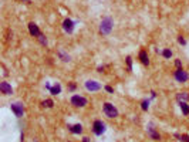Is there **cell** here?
Returning <instances> with one entry per match:
<instances>
[{"instance_id":"obj_16","label":"cell","mask_w":189,"mask_h":142,"mask_svg":"<svg viewBox=\"0 0 189 142\" xmlns=\"http://www.w3.org/2000/svg\"><path fill=\"white\" fill-rule=\"evenodd\" d=\"M179 108H181V111H182V114L185 115V117H188L189 115V105L188 102H178Z\"/></svg>"},{"instance_id":"obj_29","label":"cell","mask_w":189,"mask_h":142,"mask_svg":"<svg viewBox=\"0 0 189 142\" xmlns=\"http://www.w3.org/2000/svg\"><path fill=\"white\" fill-rule=\"evenodd\" d=\"M173 136H175L178 141H181V136H182V135H181V134H178V132H173Z\"/></svg>"},{"instance_id":"obj_7","label":"cell","mask_w":189,"mask_h":142,"mask_svg":"<svg viewBox=\"0 0 189 142\" xmlns=\"http://www.w3.org/2000/svg\"><path fill=\"white\" fill-rule=\"evenodd\" d=\"M84 88L90 92H97L102 88V85H101V82H98L97 80H87V81L84 82Z\"/></svg>"},{"instance_id":"obj_12","label":"cell","mask_w":189,"mask_h":142,"mask_svg":"<svg viewBox=\"0 0 189 142\" xmlns=\"http://www.w3.org/2000/svg\"><path fill=\"white\" fill-rule=\"evenodd\" d=\"M138 60H139V63H141L142 65L148 67V65H149V55H148V53H146V50L139 51V53H138Z\"/></svg>"},{"instance_id":"obj_10","label":"cell","mask_w":189,"mask_h":142,"mask_svg":"<svg viewBox=\"0 0 189 142\" xmlns=\"http://www.w3.org/2000/svg\"><path fill=\"white\" fill-rule=\"evenodd\" d=\"M0 92L3 95H11L13 94V87L10 85V82L2 81L0 82Z\"/></svg>"},{"instance_id":"obj_24","label":"cell","mask_w":189,"mask_h":142,"mask_svg":"<svg viewBox=\"0 0 189 142\" xmlns=\"http://www.w3.org/2000/svg\"><path fill=\"white\" fill-rule=\"evenodd\" d=\"M176 41H178V43L181 44V46H186V40H185V37H183V36H181V34H179L178 37H176Z\"/></svg>"},{"instance_id":"obj_11","label":"cell","mask_w":189,"mask_h":142,"mask_svg":"<svg viewBox=\"0 0 189 142\" xmlns=\"http://www.w3.org/2000/svg\"><path fill=\"white\" fill-rule=\"evenodd\" d=\"M27 29H29V33L33 36V37H38L41 34L40 29H38V26L36 23H33V21H30V23L27 24Z\"/></svg>"},{"instance_id":"obj_27","label":"cell","mask_w":189,"mask_h":142,"mask_svg":"<svg viewBox=\"0 0 189 142\" xmlns=\"http://www.w3.org/2000/svg\"><path fill=\"white\" fill-rule=\"evenodd\" d=\"M181 142H189V135H188V134H182V136H181Z\"/></svg>"},{"instance_id":"obj_13","label":"cell","mask_w":189,"mask_h":142,"mask_svg":"<svg viewBox=\"0 0 189 142\" xmlns=\"http://www.w3.org/2000/svg\"><path fill=\"white\" fill-rule=\"evenodd\" d=\"M67 128H68V131H70L71 134H74V135H81L83 131H84V128H83L81 124H74V125H70V124H68Z\"/></svg>"},{"instance_id":"obj_26","label":"cell","mask_w":189,"mask_h":142,"mask_svg":"<svg viewBox=\"0 0 189 142\" xmlns=\"http://www.w3.org/2000/svg\"><path fill=\"white\" fill-rule=\"evenodd\" d=\"M104 90L108 92V94H114V88H112L111 85H105V87H104Z\"/></svg>"},{"instance_id":"obj_5","label":"cell","mask_w":189,"mask_h":142,"mask_svg":"<svg viewBox=\"0 0 189 142\" xmlns=\"http://www.w3.org/2000/svg\"><path fill=\"white\" fill-rule=\"evenodd\" d=\"M146 135L152 139V141H161V134L158 132V129L155 128L154 122H149L146 125Z\"/></svg>"},{"instance_id":"obj_31","label":"cell","mask_w":189,"mask_h":142,"mask_svg":"<svg viewBox=\"0 0 189 142\" xmlns=\"http://www.w3.org/2000/svg\"><path fill=\"white\" fill-rule=\"evenodd\" d=\"M51 87H53V85H50V82H46V90H48V91H50Z\"/></svg>"},{"instance_id":"obj_19","label":"cell","mask_w":189,"mask_h":142,"mask_svg":"<svg viewBox=\"0 0 189 142\" xmlns=\"http://www.w3.org/2000/svg\"><path fill=\"white\" fill-rule=\"evenodd\" d=\"M162 57L164 58H166V60H169V58L172 57L173 55V53H172V50H171V48H164V50H162Z\"/></svg>"},{"instance_id":"obj_28","label":"cell","mask_w":189,"mask_h":142,"mask_svg":"<svg viewBox=\"0 0 189 142\" xmlns=\"http://www.w3.org/2000/svg\"><path fill=\"white\" fill-rule=\"evenodd\" d=\"M104 70H105L104 65H98V67H97V71H98V73H104Z\"/></svg>"},{"instance_id":"obj_4","label":"cell","mask_w":189,"mask_h":142,"mask_svg":"<svg viewBox=\"0 0 189 142\" xmlns=\"http://www.w3.org/2000/svg\"><path fill=\"white\" fill-rule=\"evenodd\" d=\"M92 134H94L95 136H101L102 134H105V131H107V125H105V122L101 121V119H95L94 122H92Z\"/></svg>"},{"instance_id":"obj_21","label":"cell","mask_w":189,"mask_h":142,"mask_svg":"<svg viewBox=\"0 0 189 142\" xmlns=\"http://www.w3.org/2000/svg\"><path fill=\"white\" fill-rule=\"evenodd\" d=\"M37 40H38V43H40L41 46H47V43H48V41H47V37H46V34H43V33H41L40 36L37 37Z\"/></svg>"},{"instance_id":"obj_17","label":"cell","mask_w":189,"mask_h":142,"mask_svg":"<svg viewBox=\"0 0 189 142\" xmlns=\"http://www.w3.org/2000/svg\"><path fill=\"white\" fill-rule=\"evenodd\" d=\"M60 92H61V84H60V82H56V84L51 87L50 94H51V95H58Z\"/></svg>"},{"instance_id":"obj_9","label":"cell","mask_w":189,"mask_h":142,"mask_svg":"<svg viewBox=\"0 0 189 142\" xmlns=\"http://www.w3.org/2000/svg\"><path fill=\"white\" fill-rule=\"evenodd\" d=\"M75 24H77V21H73L71 19H64V21H63V30L65 31L67 34H73L74 33V29H75Z\"/></svg>"},{"instance_id":"obj_30","label":"cell","mask_w":189,"mask_h":142,"mask_svg":"<svg viewBox=\"0 0 189 142\" xmlns=\"http://www.w3.org/2000/svg\"><path fill=\"white\" fill-rule=\"evenodd\" d=\"M81 142H91V141H90V138H88V136H84V138L81 139Z\"/></svg>"},{"instance_id":"obj_8","label":"cell","mask_w":189,"mask_h":142,"mask_svg":"<svg viewBox=\"0 0 189 142\" xmlns=\"http://www.w3.org/2000/svg\"><path fill=\"white\" fill-rule=\"evenodd\" d=\"M10 109L13 111V114L16 115L17 118H21L24 115V105H23V102H20V101H16V102H13V104H10Z\"/></svg>"},{"instance_id":"obj_33","label":"cell","mask_w":189,"mask_h":142,"mask_svg":"<svg viewBox=\"0 0 189 142\" xmlns=\"http://www.w3.org/2000/svg\"><path fill=\"white\" fill-rule=\"evenodd\" d=\"M21 2H27V3H29V2H30V0H21Z\"/></svg>"},{"instance_id":"obj_23","label":"cell","mask_w":189,"mask_h":142,"mask_svg":"<svg viewBox=\"0 0 189 142\" xmlns=\"http://www.w3.org/2000/svg\"><path fill=\"white\" fill-rule=\"evenodd\" d=\"M67 90H68V91H70V92H74V91H75V90H77V84H75V82H74V81H71V82H70V84H68V87H67Z\"/></svg>"},{"instance_id":"obj_2","label":"cell","mask_w":189,"mask_h":142,"mask_svg":"<svg viewBox=\"0 0 189 142\" xmlns=\"http://www.w3.org/2000/svg\"><path fill=\"white\" fill-rule=\"evenodd\" d=\"M102 112H104V115L110 119H114L119 115L117 107H115L114 104H111V102H104V104H102Z\"/></svg>"},{"instance_id":"obj_3","label":"cell","mask_w":189,"mask_h":142,"mask_svg":"<svg viewBox=\"0 0 189 142\" xmlns=\"http://www.w3.org/2000/svg\"><path fill=\"white\" fill-rule=\"evenodd\" d=\"M70 104L74 107V108H84L87 107L88 104V100L83 95H78V94H74L73 97L70 98Z\"/></svg>"},{"instance_id":"obj_34","label":"cell","mask_w":189,"mask_h":142,"mask_svg":"<svg viewBox=\"0 0 189 142\" xmlns=\"http://www.w3.org/2000/svg\"><path fill=\"white\" fill-rule=\"evenodd\" d=\"M67 142H71V141H67Z\"/></svg>"},{"instance_id":"obj_20","label":"cell","mask_w":189,"mask_h":142,"mask_svg":"<svg viewBox=\"0 0 189 142\" xmlns=\"http://www.w3.org/2000/svg\"><path fill=\"white\" fill-rule=\"evenodd\" d=\"M149 104H151V100H142L141 101V109L142 111H148L149 109Z\"/></svg>"},{"instance_id":"obj_25","label":"cell","mask_w":189,"mask_h":142,"mask_svg":"<svg viewBox=\"0 0 189 142\" xmlns=\"http://www.w3.org/2000/svg\"><path fill=\"white\" fill-rule=\"evenodd\" d=\"M173 64H175L176 68H182V61H181V58H176V60L173 61Z\"/></svg>"},{"instance_id":"obj_22","label":"cell","mask_w":189,"mask_h":142,"mask_svg":"<svg viewBox=\"0 0 189 142\" xmlns=\"http://www.w3.org/2000/svg\"><path fill=\"white\" fill-rule=\"evenodd\" d=\"M125 63H127V70L131 73V71H132V58H131V55H127V58H125Z\"/></svg>"},{"instance_id":"obj_6","label":"cell","mask_w":189,"mask_h":142,"mask_svg":"<svg viewBox=\"0 0 189 142\" xmlns=\"http://www.w3.org/2000/svg\"><path fill=\"white\" fill-rule=\"evenodd\" d=\"M173 78H175L178 82L183 84V82H186L189 80V74H188V71H185L183 68H176V70L173 71Z\"/></svg>"},{"instance_id":"obj_14","label":"cell","mask_w":189,"mask_h":142,"mask_svg":"<svg viewBox=\"0 0 189 142\" xmlns=\"http://www.w3.org/2000/svg\"><path fill=\"white\" fill-rule=\"evenodd\" d=\"M175 98L178 102H188L189 101V92L188 91H181L175 95Z\"/></svg>"},{"instance_id":"obj_32","label":"cell","mask_w":189,"mask_h":142,"mask_svg":"<svg viewBox=\"0 0 189 142\" xmlns=\"http://www.w3.org/2000/svg\"><path fill=\"white\" fill-rule=\"evenodd\" d=\"M155 97H156V92H155V91H151V98L154 100V98H155Z\"/></svg>"},{"instance_id":"obj_1","label":"cell","mask_w":189,"mask_h":142,"mask_svg":"<svg viewBox=\"0 0 189 142\" xmlns=\"http://www.w3.org/2000/svg\"><path fill=\"white\" fill-rule=\"evenodd\" d=\"M112 29H114V20H112V17L105 16L101 20V23H100V33L102 36H108L112 31Z\"/></svg>"},{"instance_id":"obj_18","label":"cell","mask_w":189,"mask_h":142,"mask_svg":"<svg viewBox=\"0 0 189 142\" xmlns=\"http://www.w3.org/2000/svg\"><path fill=\"white\" fill-rule=\"evenodd\" d=\"M40 105L43 107V108H48V109H50V108H53V107H54V102H53V100H51V98H48V100H44V101H41Z\"/></svg>"},{"instance_id":"obj_15","label":"cell","mask_w":189,"mask_h":142,"mask_svg":"<svg viewBox=\"0 0 189 142\" xmlns=\"http://www.w3.org/2000/svg\"><path fill=\"white\" fill-rule=\"evenodd\" d=\"M57 55H58V58H60L63 63H70L71 61V57H70V54H67L64 50H58V53H57Z\"/></svg>"}]
</instances>
